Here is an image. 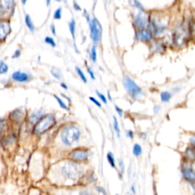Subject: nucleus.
<instances>
[{"mask_svg": "<svg viewBox=\"0 0 195 195\" xmlns=\"http://www.w3.org/2000/svg\"><path fill=\"white\" fill-rule=\"evenodd\" d=\"M20 54H21V52H20V50H17L16 51H15L14 55H13V58H17V57H18L20 56Z\"/></svg>", "mask_w": 195, "mask_h": 195, "instance_id": "2f4dec72", "label": "nucleus"}, {"mask_svg": "<svg viewBox=\"0 0 195 195\" xmlns=\"http://www.w3.org/2000/svg\"><path fill=\"white\" fill-rule=\"evenodd\" d=\"M88 152L84 149H76L72 152L70 154V158L75 161H83L85 160L88 157Z\"/></svg>", "mask_w": 195, "mask_h": 195, "instance_id": "1a4fd4ad", "label": "nucleus"}, {"mask_svg": "<svg viewBox=\"0 0 195 195\" xmlns=\"http://www.w3.org/2000/svg\"><path fill=\"white\" fill-rule=\"evenodd\" d=\"M46 2H47V5L49 6V5H50V0H46Z\"/></svg>", "mask_w": 195, "mask_h": 195, "instance_id": "79ce46f5", "label": "nucleus"}, {"mask_svg": "<svg viewBox=\"0 0 195 195\" xmlns=\"http://www.w3.org/2000/svg\"><path fill=\"white\" fill-rule=\"evenodd\" d=\"M149 31L152 33V34L156 35V36H159L160 34H162L165 30V27L162 24L156 22L154 20L149 21Z\"/></svg>", "mask_w": 195, "mask_h": 195, "instance_id": "6e6552de", "label": "nucleus"}, {"mask_svg": "<svg viewBox=\"0 0 195 195\" xmlns=\"http://www.w3.org/2000/svg\"><path fill=\"white\" fill-rule=\"evenodd\" d=\"M62 172L63 175L68 179H76L81 175L82 170L75 163L66 162L62 168Z\"/></svg>", "mask_w": 195, "mask_h": 195, "instance_id": "20e7f679", "label": "nucleus"}, {"mask_svg": "<svg viewBox=\"0 0 195 195\" xmlns=\"http://www.w3.org/2000/svg\"><path fill=\"white\" fill-rule=\"evenodd\" d=\"M51 74L53 75V76L54 78H56L57 79H60L62 76V73L61 71L60 70V69L56 68V67H53V68L51 69Z\"/></svg>", "mask_w": 195, "mask_h": 195, "instance_id": "f3484780", "label": "nucleus"}, {"mask_svg": "<svg viewBox=\"0 0 195 195\" xmlns=\"http://www.w3.org/2000/svg\"><path fill=\"white\" fill-rule=\"evenodd\" d=\"M8 70V66L7 64L4 63L3 61L0 60V74L6 73Z\"/></svg>", "mask_w": 195, "mask_h": 195, "instance_id": "4be33fe9", "label": "nucleus"}, {"mask_svg": "<svg viewBox=\"0 0 195 195\" xmlns=\"http://www.w3.org/2000/svg\"><path fill=\"white\" fill-rule=\"evenodd\" d=\"M61 86L63 87V88H65V89H67V88H67L66 85L65 83H61Z\"/></svg>", "mask_w": 195, "mask_h": 195, "instance_id": "4c0bfd02", "label": "nucleus"}, {"mask_svg": "<svg viewBox=\"0 0 195 195\" xmlns=\"http://www.w3.org/2000/svg\"><path fill=\"white\" fill-rule=\"evenodd\" d=\"M87 71H88V74H89V75H90L91 78H92V79H95V75H94V73H93V72H92V70H91L90 68H88V69H87Z\"/></svg>", "mask_w": 195, "mask_h": 195, "instance_id": "7c9ffc66", "label": "nucleus"}, {"mask_svg": "<svg viewBox=\"0 0 195 195\" xmlns=\"http://www.w3.org/2000/svg\"><path fill=\"white\" fill-rule=\"evenodd\" d=\"M149 18L143 11H139L134 18V25L139 29H144L146 26L149 25Z\"/></svg>", "mask_w": 195, "mask_h": 195, "instance_id": "0eeeda50", "label": "nucleus"}, {"mask_svg": "<svg viewBox=\"0 0 195 195\" xmlns=\"http://www.w3.org/2000/svg\"><path fill=\"white\" fill-rule=\"evenodd\" d=\"M69 28H70V33L73 36V39H75V22L74 19H72L71 21L69 23Z\"/></svg>", "mask_w": 195, "mask_h": 195, "instance_id": "6ab92c4d", "label": "nucleus"}, {"mask_svg": "<svg viewBox=\"0 0 195 195\" xmlns=\"http://www.w3.org/2000/svg\"><path fill=\"white\" fill-rule=\"evenodd\" d=\"M79 195H92V194H88V193H87V192H82Z\"/></svg>", "mask_w": 195, "mask_h": 195, "instance_id": "58836bf2", "label": "nucleus"}, {"mask_svg": "<svg viewBox=\"0 0 195 195\" xmlns=\"http://www.w3.org/2000/svg\"><path fill=\"white\" fill-rule=\"evenodd\" d=\"M123 83H124V86L126 91L132 97L137 98L142 95V90H141L140 87L129 76H127V75L124 76Z\"/></svg>", "mask_w": 195, "mask_h": 195, "instance_id": "39448f33", "label": "nucleus"}, {"mask_svg": "<svg viewBox=\"0 0 195 195\" xmlns=\"http://www.w3.org/2000/svg\"><path fill=\"white\" fill-rule=\"evenodd\" d=\"M89 99H90L91 101H92V102H93L94 104H95V105H96L98 106V107H102V105H101L100 102H99L97 100V99H95V98H93V97H90V98H89Z\"/></svg>", "mask_w": 195, "mask_h": 195, "instance_id": "c85d7f7f", "label": "nucleus"}, {"mask_svg": "<svg viewBox=\"0 0 195 195\" xmlns=\"http://www.w3.org/2000/svg\"><path fill=\"white\" fill-rule=\"evenodd\" d=\"M98 96L99 97V98L101 99V101H102V102L105 104H107V98H106V97L105 96V95H103L102 93H101V92H99L98 91H97L96 92Z\"/></svg>", "mask_w": 195, "mask_h": 195, "instance_id": "cd10ccee", "label": "nucleus"}, {"mask_svg": "<svg viewBox=\"0 0 195 195\" xmlns=\"http://www.w3.org/2000/svg\"><path fill=\"white\" fill-rule=\"evenodd\" d=\"M80 137V131L75 126H69L63 130L61 138L66 145H73L78 141Z\"/></svg>", "mask_w": 195, "mask_h": 195, "instance_id": "f03ea898", "label": "nucleus"}, {"mask_svg": "<svg viewBox=\"0 0 195 195\" xmlns=\"http://www.w3.org/2000/svg\"><path fill=\"white\" fill-rule=\"evenodd\" d=\"M97 189H98V191H99V192L102 193V194H106V191H105V190L104 189V188H100V187H98Z\"/></svg>", "mask_w": 195, "mask_h": 195, "instance_id": "f704fd0d", "label": "nucleus"}, {"mask_svg": "<svg viewBox=\"0 0 195 195\" xmlns=\"http://www.w3.org/2000/svg\"><path fill=\"white\" fill-rule=\"evenodd\" d=\"M55 123H56V120H55L54 116L52 114H48L42 117L41 120H38L34 128V132L37 134H43L45 131L48 130L50 127H53Z\"/></svg>", "mask_w": 195, "mask_h": 195, "instance_id": "7ed1b4c3", "label": "nucleus"}, {"mask_svg": "<svg viewBox=\"0 0 195 195\" xmlns=\"http://www.w3.org/2000/svg\"><path fill=\"white\" fill-rule=\"evenodd\" d=\"M127 137H130V139H133V137H134V133L131 130H129L128 132H127Z\"/></svg>", "mask_w": 195, "mask_h": 195, "instance_id": "c9c22d12", "label": "nucleus"}, {"mask_svg": "<svg viewBox=\"0 0 195 195\" xmlns=\"http://www.w3.org/2000/svg\"><path fill=\"white\" fill-rule=\"evenodd\" d=\"M91 57H92V60L93 62H95L97 60V53H96V48L94 46L92 48V52H91Z\"/></svg>", "mask_w": 195, "mask_h": 195, "instance_id": "a878e982", "label": "nucleus"}, {"mask_svg": "<svg viewBox=\"0 0 195 195\" xmlns=\"http://www.w3.org/2000/svg\"><path fill=\"white\" fill-rule=\"evenodd\" d=\"M44 41L48 44L50 45V46L53 47V48H55V47H56V43H55L54 40L52 38H50V37H47V38H45Z\"/></svg>", "mask_w": 195, "mask_h": 195, "instance_id": "393cba45", "label": "nucleus"}, {"mask_svg": "<svg viewBox=\"0 0 195 195\" xmlns=\"http://www.w3.org/2000/svg\"><path fill=\"white\" fill-rule=\"evenodd\" d=\"M50 30H51L52 33H53V34L56 35V28H55V26L54 25L52 24L51 26H50Z\"/></svg>", "mask_w": 195, "mask_h": 195, "instance_id": "473e14b6", "label": "nucleus"}, {"mask_svg": "<svg viewBox=\"0 0 195 195\" xmlns=\"http://www.w3.org/2000/svg\"><path fill=\"white\" fill-rule=\"evenodd\" d=\"M115 110H116V111L117 112V114H119V116H120V117H122V116H123V111H122V109L120 108V107H119L118 106L116 105L115 106Z\"/></svg>", "mask_w": 195, "mask_h": 195, "instance_id": "c756f323", "label": "nucleus"}, {"mask_svg": "<svg viewBox=\"0 0 195 195\" xmlns=\"http://www.w3.org/2000/svg\"><path fill=\"white\" fill-rule=\"evenodd\" d=\"M26 2H27V0H22L23 5H25V3H26Z\"/></svg>", "mask_w": 195, "mask_h": 195, "instance_id": "37998d69", "label": "nucleus"}, {"mask_svg": "<svg viewBox=\"0 0 195 195\" xmlns=\"http://www.w3.org/2000/svg\"><path fill=\"white\" fill-rule=\"evenodd\" d=\"M25 24H26L28 28L31 32H34V23L32 20H31V17L28 16V15H26V16H25Z\"/></svg>", "mask_w": 195, "mask_h": 195, "instance_id": "2eb2a0df", "label": "nucleus"}, {"mask_svg": "<svg viewBox=\"0 0 195 195\" xmlns=\"http://www.w3.org/2000/svg\"><path fill=\"white\" fill-rule=\"evenodd\" d=\"M13 6L12 0H0V9L2 11H6Z\"/></svg>", "mask_w": 195, "mask_h": 195, "instance_id": "ddd939ff", "label": "nucleus"}, {"mask_svg": "<svg viewBox=\"0 0 195 195\" xmlns=\"http://www.w3.org/2000/svg\"><path fill=\"white\" fill-rule=\"evenodd\" d=\"M143 149L141 146L138 143H135L134 145V147H133V154L135 156H139L141 154H142Z\"/></svg>", "mask_w": 195, "mask_h": 195, "instance_id": "dca6fc26", "label": "nucleus"}, {"mask_svg": "<svg viewBox=\"0 0 195 195\" xmlns=\"http://www.w3.org/2000/svg\"><path fill=\"white\" fill-rule=\"evenodd\" d=\"M11 78L15 80V81L19 82H25L28 81L29 79V76L27 73H23L21 71L15 72L11 75Z\"/></svg>", "mask_w": 195, "mask_h": 195, "instance_id": "f8f14e48", "label": "nucleus"}, {"mask_svg": "<svg viewBox=\"0 0 195 195\" xmlns=\"http://www.w3.org/2000/svg\"><path fill=\"white\" fill-rule=\"evenodd\" d=\"M132 191H133V193H134V194H135V193H136L135 188H134V185H133V186H132Z\"/></svg>", "mask_w": 195, "mask_h": 195, "instance_id": "a19ab883", "label": "nucleus"}, {"mask_svg": "<svg viewBox=\"0 0 195 195\" xmlns=\"http://www.w3.org/2000/svg\"><path fill=\"white\" fill-rule=\"evenodd\" d=\"M9 32V26L6 24H0V40L6 38Z\"/></svg>", "mask_w": 195, "mask_h": 195, "instance_id": "4468645a", "label": "nucleus"}, {"mask_svg": "<svg viewBox=\"0 0 195 195\" xmlns=\"http://www.w3.org/2000/svg\"><path fill=\"white\" fill-rule=\"evenodd\" d=\"M171 95L169 92H163L161 94V99L163 102H168L171 99Z\"/></svg>", "mask_w": 195, "mask_h": 195, "instance_id": "aec40b11", "label": "nucleus"}, {"mask_svg": "<svg viewBox=\"0 0 195 195\" xmlns=\"http://www.w3.org/2000/svg\"><path fill=\"white\" fill-rule=\"evenodd\" d=\"M114 130H115L116 133H117V137H120V127H119L118 122H117V118H116L115 117H114Z\"/></svg>", "mask_w": 195, "mask_h": 195, "instance_id": "5701e85b", "label": "nucleus"}, {"mask_svg": "<svg viewBox=\"0 0 195 195\" xmlns=\"http://www.w3.org/2000/svg\"><path fill=\"white\" fill-rule=\"evenodd\" d=\"M54 98L57 99V102H58L59 105H60V106L62 107V108L65 109V110H69V107H67V105L63 102V100H61V99H60L59 97H57V95H54Z\"/></svg>", "mask_w": 195, "mask_h": 195, "instance_id": "b1692460", "label": "nucleus"}, {"mask_svg": "<svg viewBox=\"0 0 195 195\" xmlns=\"http://www.w3.org/2000/svg\"><path fill=\"white\" fill-rule=\"evenodd\" d=\"M191 35L188 25L181 24L176 28L173 34V41L178 47H182L186 43Z\"/></svg>", "mask_w": 195, "mask_h": 195, "instance_id": "f257e3e1", "label": "nucleus"}, {"mask_svg": "<svg viewBox=\"0 0 195 195\" xmlns=\"http://www.w3.org/2000/svg\"><path fill=\"white\" fill-rule=\"evenodd\" d=\"M107 161H108L109 164H110V166H111L112 168H115V159H114V156L112 152H109L108 153H107Z\"/></svg>", "mask_w": 195, "mask_h": 195, "instance_id": "a211bd4d", "label": "nucleus"}, {"mask_svg": "<svg viewBox=\"0 0 195 195\" xmlns=\"http://www.w3.org/2000/svg\"><path fill=\"white\" fill-rule=\"evenodd\" d=\"M75 71H76V73H78L79 76L80 77V79L83 81L85 83H86L87 82V79L86 77H85V74H84L83 72H82V70H81L80 68H79V67H75Z\"/></svg>", "mask_w": 195, "mask_h": 195, "instance_id": "412c9836", "label": "nucleus"}, {"mask_svg": "<svg viewBox=\"0 0 195 195\" xmlns=\"http://www.w3.org/2000/svg\"><path fill=\"white\" fill-rule=\"evenodd\" d=\"M56 1H57V2H60V0H56Z\"/></svg>", "mask_w": 195, "mask_h": 195, "instance_id": "c03bdc74", "label": "nucleus"}, {"mask_svg": "<svg viewBox=\"0 0 195 195\" xmlns=\"http://www.w3.org/2000/svg\"><path fill=\"white\" fill-rule=\"evenodd\" d=\"M137 38L139 41L148 42L152 40V34L149 30L141 29L137 32Z\"/></svg>", "mask_w": 195, "mask_h": 195, "instance_id": "9b49d317", "label": "nucleus"}, {"mask_svg": "<svg viewBox=\"0 0 195 195\" xmlns=\"http://www.w3.org/2000/svg\"><path fill=\"white\" fill-rule=\"evenodd\" d=\"M2 126H3L2 121H1V120H0V130H1L2 128Z\"/></svg>", "mask_w": 195, "mask_h": 195, "instance_id": "ea45409f", "label": "nucleus"}, {"mask_svg": "<svg viewBox=\"0 0 195 195\" xmlns=\"http://www.w3.org/2000/svg\"><path fill=\"white\" fill-rule=\"evenodd\" d=\"M119 166H120V167L121 168V171L123 172V171H124V162H123L122 160H120V162H119Z\"/></svg>", "mask_w": 195, "mask_h": 195, "instance_id": "e433bc0d", "label": "nucleus"}, {"mask_svg": "<svg viewBox=\"0 0 195 195\" xmlns=\"http://www.w3.org/2000/svg\"><path fill=\"white\" fill-rule=\"evenodd\" d=\"M61 16H62V10L61 8H59L55 11L54 12V18L55 19H60L61 18Z\"/></svg>", "mask_w": 195, "mask_h": 195, "instance_id": "bb28decb", "label": "nucleus"}, {"mask_svg": "<svg viewBox=\"0 0 195 195\" xmlns=\"http://www.w3.org/2000/svg\"><path fill=\"white\" fill-rule=\"evenodd\" d=\"M73 6H74V8H75V10H78V11H80V10H81V8H80V6H79V5L77 4V2H75V1H74Z\"/></svg>", "mask_w": 195, "mask_h": 195, "instance_id": "72a5a7b5", "label": "nucleus"}, {"mask_svg": "<svg viewBox=\"0 0 195 195\" xmlns=\"http://www.w3.org/2000/svg\"><path fill=\"white\" fill-rule=\"evenodd\" d=\"M183 175L188 181L194 182L195 181V164H192V166L189 168H184L182 171Z\"/></svg>", "mask_w": 195, "mask_h": 195, "instance_id": "9d476101", "label": "nucleus"}, {"mask_svg": "<svg viewBox=\"0 0 195 195\" xmlns=\"http://www.w3.org/2000/svg\"><path fill=\"white\" fill-rule=\"evenodd\" d=\"M90 31H91V37L94 43H98L100 40L101 36H102V25L98 21L97 18H93L92 21L89 22Z\"/></svg>", "mask_w": 195, "mask_h": 195, "instance_id": "423d86ee", "label": "nucleus"}]
</instances>
